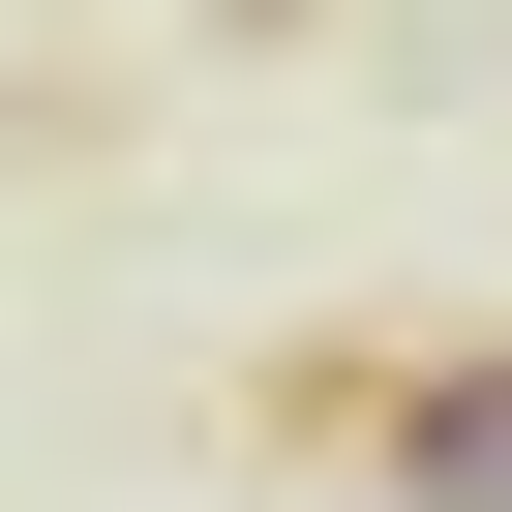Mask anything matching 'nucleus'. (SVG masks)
I'll return each instance as SVG.
<instances>
[{"label": "nucleus", "mask_w": 512, "mask_h": 512, "mask_svg": "<svg viewBox=\"0 0 512 512\" xmlns=\"http://www.w3.org/2000/svg\"><path fill=\"white\" fill-rule=\"evenodd\" d=\"M362 482H392V512H512V332L392 362V392H362Z\"/></svg>", "instance_id": "f257e3e1"}]
</instances>
